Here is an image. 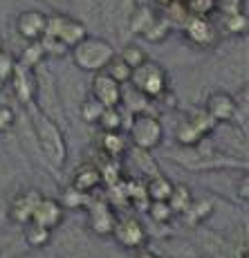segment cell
Listing matches in <instances>:
<instances>
[{
  "label": "cell",
  "mask_w": 249,
  "mask_h": 258,
  "mask_svg": "<svg viewBox=\"0 0 249 258\" xmlns=\"http://www.w3.org/2000/svg\"><path fill=\"white\" fill-rule=\"evenodd\" d=\"M16 58H14V54H9L7 49H3L0 52V83H7L9 79H12L14 70H16Z\"/></svg>",
  "instance_id": "obj_35"
},
{
  "label": "cell",
  "mask_w": 249,
  "mask_h": 258,
  "mask_svg": "<svg viewBox=\"0 0 249 258\" xmlns=\"http://www.w3.org/2000/svg\"><path fill=\"white\" fill-rule=\"evenodd\" d=\"M41 198H43V193L38 191V188H34V186L18 191L16 196L12 198L9 207H7V218L18 227L29 225V222H32L34 211H36V207H38V202H41Z\"/></svg>",
  "instance_id": "obj_8"
},
{
  "label": "cell",
  "mask_w": 249,
  "mask_h": 258,
  "mask_svg": "<svg viewBox=\"0 0 249 258\" xmlns=\"http://www.w3.org/2000/svg\"><path fill=\"white\" fill-rule=\"evenodd\" d=\"M128 86L133 90H137L142 97H146L148 101H155L157 97H162L168 90V74L159 63L148 58V61H144L142 66L133 70Z\"/></svg>",
  "instance_id": "obj_3"
},
{
  "label": "cell",
  "mask_w": 249,
  "mask_h": 258,
  "mask_svg": "<svg viewBox=\"0 0 249 258\" xmlns=\"http://www.w3.org/2000/svg\"><path fill=\"white\" fill-rule=\"evenodd\" d=\"M41 49H43V54L45 56H52V58H58V56H66V54L70 52V49L63 45L58 38H52V36H43L41 41Z\"/></svg>",
  "instance_id": "obj_33"
},
{
  "label": "cell",
  "mask_w": 249,
  "mask_h": 258,
  "mask_svg": "<svg viewBox=\"0 0 249 258\" xmlns=\"http://www.w3.org/2000/svg\"><path fill=\"white\" fill-rule=\"evenodd\" d=\"M72 54V61L79 70L83 72H103L106 66L114 58V47L110 41L106 38H99V36H86L79 45H74L70 49Z\"/></svg>",
  "instance_id": "obj_2"
},
{
  "label": "cell",
  "mask_w": 249,
  "mask_h": 258,
  "mask_svg": "<svg viewBox=\"0 0 249 258\" xmlns=\"http://www.w3.org/2000/svg\"><path fill=\"white\" fill-rule=\"evenodd\" d=\"M101 184H103L101 171H99L97 164H90V162L79 166L77 171L72 173V180H70V186H72L74 191L83 193V196H90V193L97 191Z\"/></svg>",
  "instance_id": "obj_15"
},
{
  "label": "cell",
  "mask_w": 249,
  "mask_h": 258,
  "mask_svg": "<svg viewBox=\"0 0 249 258\" xmlns=\"http://www.w3.org/2000/svg\"><path fill=\"white\" fill-rule=\"evenodd\" d=\"M204 258H209V256H204Z\"/></svg>",
  "instance_id": "obj_45"
},
{
  "label": "cell",
  "mask_w": 249,
  "mask_h": 258,
  "mask_svg": "<svg viewBox=\"0 0 249 258\" xmlns=\"http://www.w3.org/2000/svg\"><path fill=\"white\" fill-rule=\"evenodd\" d=\"M23 236H25V242H27L29 249H43V247H47L49 242H52V231L43 229V227L34 225V222L23 227Z\"/></svg>",
  "instance_id": "obj_20"
},
{
  "label": "cell",
  "mask_w": 249,
  "mask_h": 258,
  "mask_svg": "<svg viewBox=\"0 0 249 258\" xmlns=\"http://www.w3.org/2000/svg\"><path fill=\"white\" fill-rule=\"evenodd\" d=\"M128 148H131L128 137H123L121 133H101L99 137V151L110 160H121L128 153Z\"/></svg>",
  "instance_id": "obj_16"
},
{
  "label": "cell",
  "mask_w": 249,
  "mask_h": 258,
  "mask_svg": "<svg viewBox=\"0 0 249 258\" xmlns=\"http://www.w3.org/2000/svg\"><path fill=\"white\" fill-rule=\"evenodd\" d=\"M171 25H168V21L162 16L159 12L153 14V18L148 21V25L142 29V34L139 36L144 38V41L153 43V45H159V43H164L168 36H171Z\"/></svg>",
  "instance_id": "obj_17"
},
{
  "label": "cell",
  "mask_w": 249,
  "mask_h": 258,
  "mask_svg": "<svg viewBox=\"0 0 249 258\" xmlns=\"http://www.w3.org/2000/svg\"><path fill=\"white\" fill-rule=\"evenodd\" d=\"M135 258H159V256L153 254V251H148V249H139L135 254Z\"/></svg>",
  "instance_id": "obj_38"
},
{
  "label": "cell",
  "mask_w": 249,
  "mask_h": 258,
  "mask_svg": "<svg viewBox=\"0 0 249 258\" xmlns=\"http://www.w3.org/2000/svg\"><path fill=\"white\" fill-rule=\"evenodd\" d=\"M58 202H61L63 209H86L88 202H90V196H83V193L74 191L72 186H68Z\"/></svg>",
  "instance_id": "obj_29"
},
{
  "label": "cell",
  "mask_w": 249,
  "mask_h": 258,
  "mask_svg": "<svg viewBox=\"0 0 249 258\" xmlns=\"http://www.w3.org/2000/svg\"><path fill=\"white\" fill-rule=\"evenodd\" d=\"M186 119L189 121H191V126L196 128L198 133H200V135L204 137V140H207V135H211L213 131H216V121H213L211 117L207 115V112H204V108H198V110H191L186 115Z\"/></svg>",
  "instance_id": "obj_26"
},
{
  "label": "cell",
  "mask_w": 249,
  "mask_h": 258,
  "mask_svg": "<svg viewBox=\"0 0 249 258\" xmlns=\"http://www.w3.org/2000/svg\"><path fill=\"white\" fill-rule=\"evenodd\" d=\"M159 5H162V7H166V5H171V3H175V0H157Z\"/></svg>",
  "instance_id": "obj_40"
},
{
  "label": "cell",
  "mask_w": 249,
  "mask_h": 258,
  "mask_svg": "<svg viewBox=\"0 0 249 258\" xmlns=\"http://www.w3.org/2000/svg\"><path fill=\"white\" fill-rule=\"evenodd\" d=\"M173 184H175V182H171L166 175H162V173L148 177V180L144 182V186H146L148 202H168V198H171V191H173Z\"/></svg>",
  "instance_id": "obj_18"
},
{
  "label": "cell",
  "mask_w": 249,
  "mask_h": 258,
  "mask_svg": "<svg viewBox=\"0 0 249 258\" xmlns=\"http://www.w3.org/2000/svg\"><path fill=\"white\" fill-rule=\"evenodd\" d=\"M45 36L58 38L68 49H72L88 36V29L83 21H79V18L68 16V14H54V16H47Z\"/></svg>",
  "instance_id": "obj_5"
},
{
  "label": "cell",
  "mask_w": 249,
  "mask_h": 258,
  "mask_svg": "<svg viewBox=\"0 0 249 258\" xmlns=\"http://www.w3.org/2000/svg\"><path fill=\"white\" fill-rule=\"evenodd\" d=\"M90 94L103 108H121V86L106 72H97L90 81Z\"/></svg>",
  "instance_id": "obj_11"
},
{
  "label": "cell",
  "mask_w": 249,
  "mask_h": 258,
  "mask_svg": "<svg viewBox=\"0 0 249 258\" xmlns=\"http://www.w3.org/2000/svg\"><path fill=\"white\" fill-rule=\"evenodd\" d=\"M182 3L186 7L189 18H209L220 7V0H182Z\"/></svg>",
  "instance_id": "obj_23"
},
{
  "label": "cell",
  "mask_w": 249,
  "mask_h": 258,
  "mask_svg": "<svg viewBox=\"0 0 249 258\" xmlns=\"http://www.w3.org/2000/svg\"><path fill=\"white\" fill-rule=\"evenodd\" d=\"M97 126L101 128V133H121L123 128V112L121 108H106L103 115L99 117Z\"/></svg>",
  "instance_id": "obj_24"
},
{
  "label": "cell",
  "mask_w": 249,
  "mask_h": 258,
  "mask_svg": "<svg viewBox=\"0 0 249 258\" xmlns=\"http://www.w3.org/2000/svg\"><path fill=\"white\" fill-rule=\"evenodd\" d=\"M3 86H5V83H0V90H3Z\"/></svg>",
  "instance_id": "obj_43"
},
{
  "label": "cell",
  "mask_w": 249,
  "mask_h": 258,
  "mask_svg": "<svg viewBox=\"0 0 249 258\" xmlns=\"http://www.w3.org/2000/svg\"><path fill=\"white\" fill-rule=\"evenodd\" d=\"M43 3H49V5H68L70 0H43Z\"/></svg>",
  "instance_id": "obj_39"
},
{
  "label": "cell",
  "mask_w": 249,
  "mask_h": 258,
  "mask_svg": "<svg viewBox=\"0 0 249 258\" xmlns=\"http://www.w3.org/2000/svg\"><path fill=\"white\" fill-rule=\"evenodd\" d=\"M191 202H193V193H191V188H189L186 184H173V191H171V198H168V202L166 205L171 207V211H173V216H184V211L191 207Z\"/></svg>",
  "instance_id": "obj_19"
},
{
  "label": "cell",
  "mask_w": 249,
  "mask_h": 258,
  "mask_svg": "<svg viewBox=\"0 0 249 258\" xmlns=\"http://www.w3.org/2000/svg\"><path fill=\"white\" fill-rule=\"evenodd\" d=\"M112 238L117 240L119 247H123V249H131V251L146 249V242H148L146 227H144L142 220L135 218V216H121V218H117V222H114V229H112Z\"/></svg>",
  "instance_id": "obj_6"
},
{
  "label": "cell",
  "mask_w": 249,
  "mask_h": 258,
  "mask_svg": "<svg viewBox=\"0 0 249 258\" xmlns=\"http://www.w3.org/2000/svg\"><path fill=\"white\" fill-rule=\"evenodd\" d=\"M164 12L166 14H162L164 18H166L168 21V25H182L189 21V14H186V7H184V3L182 0H175V3H171V5H166V7H164Z\"/></svg>",
  "instance_id": "obj_31"
},
{
  "label": "cell",
  "mask_w": 249,
  "mask_h": 258,
  "mask_svg": "<svg viewBox=\"0 0 249 258\" xmlns=\"http://www.w3.org/2000/svg\"><path fill=\"white\" fill-rule=\"evenodd\" d=\"M5 49V38H3V34H0V52Z\"/></svg>",
  "instance_id": "obj_41"
},
{
  "label": "cell",
  "mask_w": 249,
  "mask_h": 258,
  "mask_svg": "<svg viewBox=\"0 0 249 258\" xmlns=\"http://www.w3.org/2000/svg\"><path fill=\"white\" fill-rule=\"evenodd\" d=\"M175 140H177V144H180L182 148H196V146H200L202 144L204 137L191 126V121L184 117L182 121L177 123V128H175Z\"/></svg>",
  "instance_id": "obj_22"
},
{
  "label": "cell",
  "mask_w": 249,
  "mask_h": 258,
  "mask_svg": "<svg viewBox=\"0 0 249 258\" xmlns=\"http://www.w3.org/2000/svg\"><path fill=\"white\" fill-rule=\"evenodd\" d=\"M227 16H225V27H227V32H231V34H242L247 29V16H245V12H225Z\"/></svg>",
  "instance_id": "obj_34"
},
{
  "label": "cell",
  "mask_w": 249,
  "mask_h": 258,
  "mask_svg": "<svg viewBox=\"0 0 249 258\" xmlns=\"http://www.w3.org/2000/svg\"><path fill=\"white\" fill-rule=\"evenodd\" d=\"M211 211H213L211 200H204V198L202 200H196V198H193L191 207L184 211V220H186L191 227H198V225H202L209 216H211Z\"/></svg>",
  "instance_id": "obj_21"
},
{
  "label": "cell",
  "mask_w": 249,
  "mask_h": 258,
  "mask_svg": "<svg viewBox=\"0 0 249 258\" xmlns=\"http://www.w3.org/2000/svg\"><path fill=\"white\" fill-rule=\"evenodd\" d=\"M238 198H240L242 202H247V198H249V180H247L245 173H242L240 184H238Z\"/></svg>",
  "instance_id": "obj_37"
},
{
  "label": "cell",
  "mask_w": 249,
  "mask_h": 258,
  "mask_svg": "<svg viewBox=\"0 0 249 258\" xmlns=\"http://www.w3.org/2000/svg\"><path fill=\"white\" fill-rule=\"evenodd\" d=\"M86 211H88V229H90L92 234H97L101 238L112 236L114 222H117L119 216L106 198H90Z\"/></svg>",
  "instance_id": "obj_7"
},
{
  "label": "cell",
  "mask_w": 249,
  "mask_h": 258,
  "mask_svg": "<svg viewBox=\"0 0 249 258\" xmlns=\"http://www.w3.org/2000/svg\"><path fill=\"white\" fill-rule=\"evenodd\" d=\"M43 58H45V54H43V49H41V43H29V47L23 52L18 66L27 68V70H36V68H41Z\"/></svg>",
  "instance_id": "obj_30"
},
{
  "label": "cell",
  "mask_w": 249,
  "mask_h": 258,
  "mask_svg": "<svg viewBox=\"0 0 249 258\" xmlns=\"http://www.w3.org/2000/svg\"><path fill=\"white\" fill-rule=\"evenodd\" d=\"M184 38L198 49H207L213 47L218 43V29L209 18H189L182 25Z\"/></svg>",
  "instance_id": "obj_10"
},
{
  "label": "cell",
  "mask_w": 249,
  "mask_h": 258,
  "mask_svg": "<svg viewBox=\"0 0 249 258\" xmlns=\"http://www.w3.org/2000/svg\"><path fill=\"white\" fill-rule=\"evenodd\" d=\"M103 72H106L110 79H114V81H117L119 86H126V83L131 81V74H133V70L121 61V58L117 56V54H114V58H112L110 63H108L106 70H103Z\"/></svg>",
  "instance_id": "obj_28"
},
{
  "label": "cell",
  "mask_w": 249,
  "mask_h": 258,
  "mask_svg": "<svg viewBox=\"0 0 249 258\" xmlns=\"http://www.w3.org/2000/svg\"><path fill=\"white\" fill-rule=\"evenodd\" d=\"M34 72L36 70H27V68H23L16 63V70H14L12 79H9L16 99L27 108L36 103V74Z\"/></svg>",
  "instance_id": "obj_14"
},
{
  "label": "cell",
  "mask_w": 249,
  "mask_h": 258,
  "mask_svg": "<svg viewBox=\"0 0 249 258\" xmlns=\"http://www.w3.org/2000/svg\"><path fill=\"white\" fill-rule=\"evenodd\" d=\"M32 108V131L34 137H36V144L41 148V153L45 155L47 164L54 168H63L68 162V144L66 137H63V131L58 128V123L54 119H49L47 115H43L38 108Z\"/></svg>",
  "instance_id": "obj_1"
},
{
  "label": "cell",
  "mask_w": 249,
  "mask_h": 258,
  "mask_svg": "<svg viewBox=\"0 0 249 258\" xmlns=\"http://www.w3.org/2000/svg\"><path fill=\"white\" fill-rule=\"evenodd\" d=\"M146 211L151 216V220L157 222V225H166V222L173 220V211L166 202H148Z\"/></svg>",
  "instance_id": "obj_32"
},
{
  "label": "cell",
  "mask_w": 249,
  "mask_h": 258,
  "mask_svg": "<svg viewBox=\"0 0 249 258\" xmlns=\"http://www.w3.org/2000/svg\"><path fill=\"white\" fill-rule=\"evenodd\" d=\"M21 258H32V256H21Z\"/></svg>",
  "instance_id": "obj_44"
},
{
  "label": "cell",
  "mask_w": 249,
  "mask_h": 258,
  "mask_svg": "<svg viewBox=\"0 0 249 258\" xmlns=\"http://www.w3.org/2000/svg\"><path fill=\"white\" fill-rule=\"evenodd\" d=\"M63 220H66V209L61 207V202H58L56 198L43 196L36 211H34V216H32L34 225L43 227V229H47V231H54L63 225Z\"/></svg>",
  "instance_id": "obj_13"
},
{
  "label": "cell",
  "mask_w": 249,
  "mask_h": 258,
  "mask_svg": "<svg viewBox=\"0 0 249 258\" xmlns=\"http://www.w3.org/2000/svg\"><path fill=\"white\" fill-rule=\"evenodd\" d=\"M119 58H121L123 63H126L131 70H135V68H139L144 61H148V56H146V52H144L139 45H135V43H126L123 45V49L117 54Z\"/></svg>",
  "instance_id": "obj_27"
},
{
  "label": "cell",
  "mask_w": 249,
  "mask_h": 258,
  "mask_svg": "<svg viewBox=\"0 0 249 258\" xmlns=\"http://www.w3.org/2000/svg\"><path fill=\"white\" fill-rule=\"evenodd\" d=\"M204 112H207L209 117L218 123H231L233 119L238 115V101L233 94H229L225 90H216L211 92L207 97V101H204Z\"/></svg>",
  "instance_id": "obj_9"
},
{
  "label": "cell",
  "mask_w": 249,
  "mask_h": 258,
  "mask_svg": "<svg viewBox=\"0 0 249 258\" xmlns=\"http://www.w3.org/2000/svg\"><path fill=\"white\" fill-rule=\"evenodd\" d=\"M103 110H106V108H103L92 94H88V97L79 103V117H81L86 123H90V126H97V121H99V117L103 115Z\"/></svg>",
  "instance_id": "obj_25"
},
{
  "label": "cell",
  "mask_w": 249,
  "mask_h": 258,
  "mask_svg": "<svg viewBox=\"0 0 249 258\" xmlns=\"http://www.w3.org/2000/svg\"><path fill=\"white\" fill-rule=\"evenodd\" d=\"M45 25H47V14L38 12V9H27V12L18 14L16 32L27 43H38L45 36Z\"/></svg>",
  "instance_id": "obj_12"
},
{
  "label": "cell",
  "mask_w": 249,
  "mask_h": 258,
  "mask_svg": "<svg viewBox=\"0 0 249 258\" xmlns=\"http://www.w3.org/2000/svg\"><path fill=\"white\" fill-rule=\"evenodd\" d=\"M240 258H247V254H245V251H242V254H240Z\"/></svg>",
  "instance_id": "obj_42"
},
{
  "label": "cell",
  "mask_w": 249,
  "mask_h": 258,
  "mask_svg": "<svg viewBox=\"0 0 249 258\" xmlns=\"http://www.w3.org/2000/svg\"><path fill=\"white\" fill-rule=\"evenodd\" d=\"M16 126V112L12 106H0V135L9 133Z\"/></svg>",
  "instance_id": "obj_36"
},
{
  "label": "cell",
  "mask_w": 249,
  "mask_h": 258,
  "mask_svg": "<svg viewBox=\"0 0 249 258\" xmlns=\"http://www.w3.org/2000/svg\"><path fill=\"white\" fill-rule=\"evenodd\" d=\"M164 140V126L162 121L151 115V112H139L133 115L131 128H128V144L135 146V151L151 153Z\"/></svg>",
  "instance_id": "obj_4"
}]
</instances>
